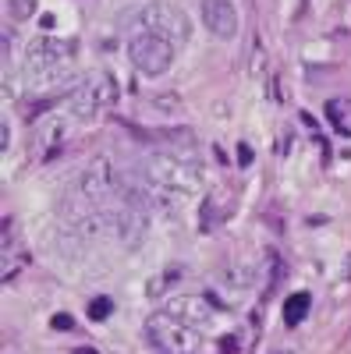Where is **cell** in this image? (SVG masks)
Masks as SVG:
<instances>
[{"label": "cell", "mask_w": 351, "mask_h": 354, "mask_svg": "<svg viewBox=\"0 0 351 354\" xmlns=\"http://www.w3.org/2000/svg\"><path fill=\"white\" fill-rule=\"evenodd\" d=\"M138 181L145 188V195H150L160 209L167 213H181L185 205L192 202V192H195V174L181 163L174 160L170 153H153L145 156L138 163Z\"/></svg>", "instance_id": "obj_1"}, {"label": "cell", "mask_w": 351, "mask_h": 354, "mask_svg": "<svg viewBox=\"0 0 351 354\" xmlns=\"http://www.w3.org/2000/svg\"><path fill=\"white\" fill-rule=\"evenodd\" d=\"M114 100H117V82L107 71H93L64 96V106L75 121H93V117L103 113Z\"/></svg>", "instance_id": "obj_2"}, {"label": "cell", "mask_w": 351, "mask_h": 354, "mask_svg": "<svg viewBox=\"0 0 351 354\" xmlns=\"http://www.w3.org/2000/svg\"><path fill=\"white\" fill-rule=\"evenodd\" d=\"M145 337H150L153 347H160L167 354H192L202 344V333L199 330L185 326L181 319H174L167 312H156V315L145 319Z\"/></svg>", "instance_id": "obj_3"}, {"label": "cell", "mask_w": 351, "mask_h": 354, "mask_svg": "<svg viewBox=\"0 0 351 354\" xmlns=\"http://www.w3.org/2000/svg\"><path fill=\"white\" fill-rule=\"evenodd\" d=\"M128 57H132V64H135L138 75L160 78L174 64V43L163 39V36H153V32H138L128 43Z\"/></svg>", "instance_id": "obj_4"}, {"label": "cell", "mask_w": 351, "mask_h": 354, "mask_svg": "<svg viewBox=\"0 0 351 354\" xmlns=\"http://www.w3.org/2000/svg\"><path fill=\"white\" fill-rule=\"evenodd\" d=\"M132 25H135V36L138 32H153V36H163L170 43H185L188 39V18L174 4H145V8L135 11Z\"/></svg>", "instance_id": "obj_5"}, {"label": "cell", "mask_w": 351, "mask_h": 354, "mask_svg": "<svg viewBox=\"0 0 351 354\" xmlns=\"http://www.w3.org/2000/svg\"><path fill=\"white\" fill-rule=\"evenodd\" d=\"M163 312L174 315V319H181L185 326H192V330H199V333L210 330L213 319H217V308H213V301L206 298V294H178V298L167 301Z\"/></svg>", "instance_id": "obj_6"}, {"label": "cell", "mask_w": 351, "mask_h": 354, "mask_svg": "<svg viewBox=\"0 0 351 354\" xmlns=\"http://www.w3.org/2000/svg\"><path fill=\"white\" fill-rule=\"evenodd\" d=\"M25 61L28 68H53V64H71L75 61V43L61 36H36L25 43Z\"/></svg>", "instance_id": "obj_7"}, {"label": "cell", "mask_w": 351, "mask_h": 354, "mask_svg": "<svg viewBox=\"0 0 351 354\" xmlns=\"http://www.w3.org/2000/svg\"><path fill=\"white\" fill-rule=\"evenodd\" d=\"M199 15H202V25L210 28V36H217V39H234L242 28L238 8H234L231 0H202Z\"/></svg>", "instance_id": "obj_8"}, {"label": "cell", "mask_w": 351, "mask_h": 354, "mask_svg": "<svg viewBox=\"0 0 351 354\" xmlns=\"http://www.w3.org/2000/svg\"><path fill=\"white\" fill-rule=\"evenodd\" d=\"M213 283H217L220 301H224L227 308H234V305L245 301V294H249V287H252V270H249V266H242V262H227L224 270L213 277Z\"/></svg>", "instance_id": "obj_9"}, {"label": "cell", "mask_w": 351, "mask_h": 354, "mask_svg": "<svg viewBox=\"0 0 351 354\" xmlns=\"http://www.w3.org/2000/svg\"><path fill=\"white\" fill-rule=\"evenodd\" d=\"M327 121L337 135H348L351 138V103L348 100H330L327 103Z\"/></svg>", "instance_id": "obj_10"}, {"label": "cell", "mask_w": 351, "mask_h": 354, "mask_svg": "<svg viewBox=\"0 0 351 354\" xmlns=\"http://www.w3.org/2000/svg\"><path fill=\"white\" fill-rule=\"evenodd\" d=\"M309 308H312V298H309L305 290L291 294V298L284 301V322H287V326H298V322L309 315Z\"/></svg>", "instance_id": "obj_11"}, {"label": "cell", "mask_w": 351, "mask_h": 354, "mask_svg": "<svg viewBox=\"0 0 351 354\" xmlns=\"http://www.w3.org/2000/svg\"><path fill=\"white\" fill-rule=\"evenodd\" d=\"M39 8V0H8V15L15 21H25V18H33Z\"/></svg>", "instance_id": "obj_12"}, {"label": "cell", "mask_w": 351, "mask_h": 354, "mask_svg": "<svg viewBox=\"0 0 351 354\" xmlns=\"http://www.w3.org/2000/svg\"><path fill=\"white\" fill-rule=\"evenodd\" d=\"M110 308H114L110 298H96V301L89 305V319H93V322H103V319L110 315Z\"/></svg>", "instance_id": "obj_13"}, {"label": "cell", "mask_w": 351, "mask_h": 354, "mask_svg": "<svg viewBox=\"0 0 351 354\" xmlns=\"http://www.w3.org/2000/svg\"><path fill=\"white\" fill-rule=\"evenodd\" d=\"M11 149V121L4 117V121H0V153H8Z\"/></svg>", "instance_id": "obj_14"}, {"label": "cell", "mask_w": 351, "mask_h": 354, "mask_svg": "<svg viewBox=\"0 0 351 354\" xmlns=\"http://www.w3.org/2000/svg\"><path fill=\"white\" fill-rule=\"evenodd\" d=\"M53 326H57V330H71V315H57Z\"/></svg>", "instance_id": "obj_15"}, {"label": "cell", "mask_w": 351, "mask_h": 354, "mask_svg": "<svg viewBox=\"0 0 351 354\" xmlns=\"http://www.w3.org/2000/svg\"><path fill=\"white\" fill-rule=\"evenodd\" d=\"M238 149H242V153H238V163H242V167H249V160H252V153H249V145H238Z\"/></svg>", "instance_id": "obj_16"}, {"label": "cell", "mask_w": 351, "mask_h": 354, "mask_svg": "<svg viewBox=\"0 0 351 354\" xmlns=\"http://www.w3.org/2000/svg\"><path fill=\"white\" fill-rule=\"evenodd\" d=\"M234 344H238V340H234V337H227V340L220 344V354H234Z\"/></svg>", "instance_id": "obj_17"}]
</instances>
